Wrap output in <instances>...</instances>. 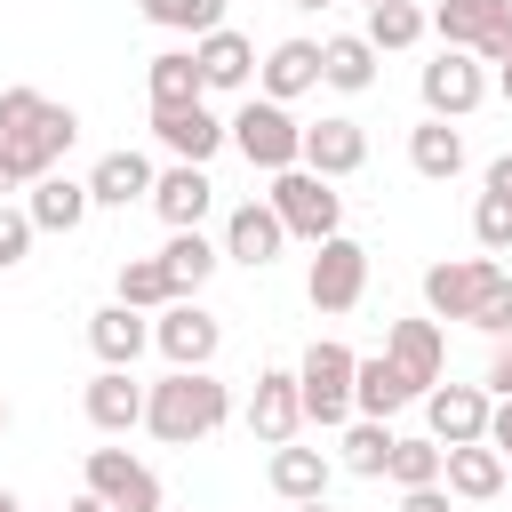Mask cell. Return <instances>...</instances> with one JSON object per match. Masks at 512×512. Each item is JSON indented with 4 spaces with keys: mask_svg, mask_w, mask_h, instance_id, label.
<instances>
[{
    "mask_svg": "<svg viewBox=\"0 0 512 512\" xmlns=\"http://www.w3.org/2000/svg\"><path fill=\"white\" fill-rule=\"evenodd\" d=\"M192 64H200L208 88H248V80H256V40L232 32V24H216V32L192 40Z\"/></svg>",
    "mask_w": 512,
    "mask_h": 512,
    "instance_id": "cell-18",
    "label": "cell"
},
{
    "mask_svg": "<svg viewBox=\"0 0 512 512\" xmlns=\"http://www.w3.org/2000/svg\"><path fill=\"white\" fill-rule=\"evenodd\" d=\"M360 160H368V128H360V120L336 112V120H312V128H304V168H320L328 184L352 176Z\"/></svg>",
    "mask_w": 512,
    "mask_h": 512,
    "instance_id": "cell-19",
    "label": "cell"
},
{
    "mask_svg": "<svg viewBox=\"0 0 512 512\" xmlns=\"http://www.w3.org/2000/svg\"><path fill=\"white\" fill-rule=\"evenodd\" d=\"M0 432H8V400H0Z\"/></svg>",
    "mask_w": 512,
    "mask_h": 512,
    "instance_id": "cell-50",
    "label": "cell"
},
{
    "mask_svg": "<svg viewBox=\"0 0 512 512\" xmlns=\"http://www.w3.org/2000/svg\"><path fill=\"white\" fill-rule=\"evenodd\" d=\"M408 400H424V384L392 360V352H376V360H360V376H352V408L360 416H400Z\"/></svg>",
    "mask_w": 512,
    "mask_h": 512,
    "instance_id": "cell-21",
    "label": "cell"
},
{
    "mask_svg": "<svg viewBox=\"0 0 512 512\" xmlns=\"http://www.w3.org/2000/svg\"><path fill=\"white\" fill-rule=\"evenodd\" d=\"M472 328H488V336H512V272H496V288L480 296V312H472Z\"/></svg>",
    "mask_w": 512,
    "mask_h": 512,
    "instance_id": "cell-39",
    "label": "cell"
},
{
    "mask_svg": "<svg viewBox=\"0 0 512 512\" xmlns=\"http://www.w3.org/2000/svg\"><path fill=\"white\" fill-rule=\"evenodd\" d=\"M296 512H328V496H312V504H296Z\"/></svg>",
    "mask_w": 512,
    "mask_h": 512,
    "instance_id": "cell-48",
    "label": "cell"
},
{
    "mask_svg": "<svg viewBox=\"0 0 512 512\" xmlns=\"http://www.w3.org/2000/svg\"><path fill=\"white\" fill-rule=\"evenodd\" d=\"M232 152H240L248 168L280 176V168H296V160H304V128L288 120V104H272V96H248V104L232 112Z\"/></svg>",
    "mask_w": 512,
    "mask_h": 512,
    "instance_id": "cell-5",
    "label": "cell"
},
{
    "mask_svg": "<svg viewBox=\"0 0 512 512\" xmlns=\"http://www.w3.org/2000/svg\"><path fill=\"white\" fill-rule=\"evenodd\" d=\"M152 208H160V224H168V232H192V224L216 208V184H208V168H192V160L160 168V184H152Z\"/></svg>",
    "mask_w": 512,
    "mask_h": 512,
    "instance_id": "cell-16",
    "label": "cell"
},
{
    "mask_svg": "<svg viewBox=\"0 0 512 512\" xmlns=\"http://www.w3.org/2000/svg\"><path fill=\"white\" fill-rule=\"evenodd\" d=\"M120 304H136V312H168V304H176L168 264H160V256H128V264H120Z\"/></svg>",
    "mask_w": 512,
    "mask_h": 512,
    "instance_id": "cell-33",
    "label": "cell"
},
{
    "mask_svg": "<svg viewBox=\"0 0 512 512\" xmlns=\"http://www.w3.org/2000/svg\"><path fill=\"white\" fill-rule=\"evenodd\" d=\"M24 208H32V224H40V232H80V224H88V208H96V192H88V176H56V168H48V176L32 184V200H24Z\"/></svg>",
    "mask_w": 512,
    "mask_h": 512,
    "instance_id": "cell-26",
    "label": "cell"
},
{
    "mask_svg": "<svg viewBox=\"0 0 512 512\" xmlns=\"http://www.w3.org/2000/svg\"><path fill=\"white\" fill-rule=\"evenodd\" d=\"M488 440H496V456L512 464V400H496V416H488Z\"/></svg>",
    "mask_w": 512,
    "mask_h": 512,
    "instance_id": "cell-42",
    "label": "cell"
},
{
    "mask_svg": "<svg viewBox=\"0 0 512 512\" xmlns=\"http://www.w3.org/2000/svg\"><path fill=\"white\" fill-rule=\"evenodd\" d=\"M488 192H504V200H512V152H504V160H488Z\"/></svg>",
    "mask_w": 512,
    "mask_h": 512,
    "instance_id": "cell-43",
    "label": "cell"
},
{
    "mask_svg": "<svg viewBox=\"0 0 512 512\" xmlns=\"http://www.w3.org/2000/svg\"><path fill=\"white\" fill-rule=\"evenodd\" d=\"M488 392L512 400V336H496V352H488Z\"/></svg>",
    "mask_w": 512,
    "mask_h": 512,
    "instance_id": "cell-40",
    "label": "cell"
},
{
    "mask_svg": "<svg viewBox=\"0 0 512 512\" xmlns=\"http://www.w3.org/2000/svg\"><path fill=\"white\" fill-rule=\"evenodd\" d=\"M392 416H352L344 424V472H360V480H384V464H392Z\"/></svg>",
    "mask_w": 512,
    "mask_h": 512,
    "instance_id": "cell-32",
    "label": "cell"
},
{
    "mask_svg": "<svg viewBox=\"0 0 512 512\" xmlns=\"http://www.w3.org/2000/svg\"><path fill=\"white\" fill-rule=\"evenodd\" d=\"M152 184H160V168L144 160V152H104L96 168H88V192H96V208H128V200H152Z\"/></svg>",
    "mask_w": 512,
    "mask_h": 512,
    "instance_id": "cell-25",
    "label": "cell"
},
{
    "mask_svg": "<svg viewBox=\"0 0 512 512\" xmlns=\"http://www.w3.org/2000/svg\"><path fill=\"white\" fill-rule=\"evenodd\" d=\"M280 248H288V224H280V208H272V200H240V208L224 216V256H232V264L264 272Z\"/></svg>",
    "mask_w": 512,
    "mask_h": 512,
    "instance_id": "cell-13",
    "label": "cell"
},
{
    "mask_svg": "<svg viewBox=\"0 0 512 512\" xmlns=\"http://www.w3.org/2000/svg\"><path fill=\"white\" fill-rule=\"evenodd\" d=\"M144 96H152V112H184V104H200L208 80H200L192 48H160V56L144 64Z\"/></svg>",
    "mask_w": 512,
    "mask_h": 512,
    "instance_id": "cell-28",
    "label": "cell"
},
{
    "mask_svg": "<svg viewBox=\"0 0 512 512\" xmlns=\"http://www.w3.org/2000/svg\"><path fill=\"white\" fill-rule=\"evenodd\" d=\"M360 8H376V0H360Z\"/></svg>",
    "mask_w": 512,
    "mask_h": 512,
    "instance_id": "cell-51",
    "label": "cell"
},
{
    "mask_svg": "<svg viewBox=\"0 0 512 512\" xmlns=\"http://www.w3.org/2000/svg\"><path fill=\"white\" fill-rule=\"evenodd\" d=\"M80 480H88L112 512H160V480H152V464H136L128 448H88Z\"/></svg>",
    "mask_w": 512,
    "mask_h": 512,
    "instance_id": "cell-11",
    "label": "cell"
},
{
    "mask_svg": "<svg viewBox=\"0 0 512 512\" xmlns=\"http://www.w3.org/2000/svg\"><path fill=\"white\" fill-rule=\"evenodd\" d=\"M144 392H152V384H136L128 368H104V376L80 392V408H88L96 432H136V424H144Z\"/></svg>",
    "mask_w": 512,
    "mask_h": 512,
    "instance_id": "cell-22",
    "label": "cell"
},
{
    "mask_svg": "<svg viewBox=\"0 0 512 512\" xmlns=\"http://www.w3.org/2000/svg\"><path fill=\"white\" fill-rule=\"evenodd\" d=\"M144 16H152L160 32H192V40H200V32L224 24V0H144Z\"/></svg>",
    "mask_w": 512,
    "mask_h": 512,
    "instance_id": "cell-36",
    "label": "cell"
},
{
    "mask_svg": "<svg viewBox=\"0 0 512 512\" xmlns=\"http://www.w3.org/2000/svg\"><path fill=\"white\" fill-rule=\"evenodd\" d=\"M72 136H80V112H72V104H56V96H40V88H0V144H8V160L24 168V184H40V176L72 152Z\"/></svg>",
    "mask_w": 512,
    "mask_h": 512,
    "instance_id": "cell-1",
    "label": "cell"
},
{
    "mask_svg": "<svg viewBox=\"0 0 512 512\" xmlns=\"http://www.w3.org/2000/svg\"><path fill=\"white\" fill-rule=\"evenodd\" d=\"M152 136L176 152V160H192V168H208L224 144H232V120H216L208 104H184V112H152Z\"/></svg>",
    "mask_w": 512,
    "mask_h": 512,
    "instance_id": "cell-15",
    "label": "cell"
},
{
    "mask_svg": "<svg viewBox=\"0 0 512 512\" xmlns=\"http://www.w3.org/2000/svg\"><path fill=\"white\" fill-rule=\"evenodd\" d=\"M72 512H112V504H104L96 488H80V496H72Z\"/></svg>",
    "mask_w": 512,
    "mask_h": 512,
    "instance_id": "cell-45",
    "label": "cell"
},
{
    "mask_svg": "<svg viewBox=\"0 0 512 512\" xmlns=\"http://www.w3.org/2000/svg\"><path fill=\"white\" fill-rule=\"evenodd\" d=\"M416 88H424V112H432V120H464V112H480L488 72H480L472 48H440V56L416 72Z\"/></svg>",
    "mask_w": 512,
    "mask_h": 512,
    "instance_id": "cell-8",
    "label": "cell"
},
{
    "mask_svg": "<svg viewBox=\"0 0 512 512\" xmlns=\"http://www.w3.org/2000/svg\"><path fill=\"white\" fill-rule=\"evenodd\" d=\"M320 80L344 88V96L376 88V40H368V32H336V40H320Z\"/></svg>",
    "mask_w": 512,
    "mask_h": 512,
    "instance_id": "cell-29",
    "label": "cell"
},
{
    "mask_svg": "<svg viewBox=\"0 0 512 512\" xmlns=\"http://www.w3.org/2000/svg\"><path fill=\"white\" fill-rule=\"evenodd\" d=\"M440 480H448V496H464V504H488V496H504L512 464L496 456V440H464V448H448Z\"/></svg>",
    "mask_w": 512,
    "mask_h": 512,
    "instance_id": "cell-17",
    "label": "cell"
},
{
    "mask_svg": "<svg viewBox=\"0 0 512 512\" xmlns=\"http://www.w3.org/2000/svg\"><path fill=\"white\" fill-rule=\"evenodd\" d=\"M424 24H432V16H424L416 0H376L360 32H368V40H376V56H384V48H416V40H424Z\"/></svg>",
    "mask_w": 512,
    "mask_h": 512,
    "instance_id": "cell-34",
    "label": "cell"
},
{
    "mask_svg": "<svg viewBox=\"0 0 512 512\" xmlns=\"http://www.w3.org/2000/svg\"><path fill=\"white\" fill-rule=\"evenodd\" d=\"M472 240H480V256H504L512 248V200L504 192H480L472 200Z\"/></svg>",
    "mask_w": 512,
    "mask_h": 512,
    "instance_id": "cell-37",
    "label": "cell"
},
{
    "mask_svg": "<svg viewBox=\"0 0 512 512\" xmlns=\"http://www.w3.org/2000/svg\"><path fill=\"white\" fill-rule=\"evenodd\" d=\"M88 344H96V360L104 368H136V352L152 344V320L136 312V304H104V312H88Z\"/></svg>",
    "mask_w": 512,
    "mask_h": 512,
    "instance_id": "cell-20",
    "label": "cell"
},
{
    "mask_svg": "<svg viewBox=\"0 0 512 512\" xmlns=\"http://www.w3.org/2000/svg\"><path fill=\"white\" fill-rule=\"evenodd\" d=\"M224 416H232V392H224L208 368H168V376L144 392V432H152V440H168V448L208 440Z\"/></svg>",
    "mask_w": 512,
    "mask_h": 512,
    "instance_id": "cell-2",
    "label": "cell"
},
{
    "mask_svg": "<svg viewBox=\"0 0 512 512\" xmlns=\"http://www.w3.org/2000/svg\"><path fill=\"white\" fill-rule=\"evenodd\" d=\"M264 200L280 208L288 240H312V248H320V240H336V232H344V192H336L320 168H304V160H296V168H280Z\"/></svg>",
    "mask_w": 512,
    "mask_h": 512,
    "instance_id": "cell-3",
    "label": "cell"
},
{
    "mask_svg": "<svg viewBox=\"0 0 512 512\" xmlns=\"http://www.w3.org/2000/svg\"><path fill=\"white\" fill-rule=\"evenodd\" d=\"M288 8H328V0H288Z\"/></svg>",
    "mask_w": 512,
    "mask_h": 512,
    "instance_id": "cell-49",
    "label": "cell"
},
{
    "mask_svg": "<svg viewBox=\"0 0 512 512\" xmlns=\"http://www.w3.org/2000/svg\"><path fill=\"white\" fill-rule=\"evenodd\" d=\"M16 184H24V168H16V160H8V144H0V192H16Z\"/></svg>",
    "mask_w": 512,
    "mask_h": 512,
    "instance_id": "cell-44",
    "label": "cell"
},
{
    "mask_svg": "<svg viewBox=\"0 0 512 512\" xmlns=\"http://www.w3.org/2000/svg\"><path fill=\"white\" fill-rule=\"evenodd\" d=\"M496 88H504V96H512V48H504V64H496Z\"/></svg>",
    "mask_w": 512,
    "mask_h": 512,
    "instance_id": "cell-46",
    "label": "cell"
},
{
    "mask_svg": "<svg viewBox=\"0 0 512 512\" xmlns=\"http://www.w3.org/2000/svg\"><path fill=\"white\" fill-rule=\"evenodd\" d=\"M304 296H312V312H352L360 296H368V248L360 240H320L312 248V272H304Z\"/></svg>",
    "mask_w": 512,
    "mask_h": 512,
    "instance_id": "cell-7",
    "label": "cell"
},
{
    "mask_svg": "<svg viewBox=\"0 0 512 512\" xmlns=\"http://www.w3.org/2000/svg\"><path fill=\"white\" fill-rule=\"evenodd\" d=\"M32 232H40V224H32V208H8V200H0V272L32 256Z\"/></svg>",
    "mask_w": 512,
    "mask_h": 512,
    "instance_id": "cell-38",
    "label": "cell"
},
{
    "mask_svg": "<svg viewBox=\"0 0 512 512\" xmlns=\"http://www.w3.org/2000/svg\"><path fill=\"white\" fill-rule=\"evenodd\" d=\"M160 264H168V280H176V296H200L208 288V272L224 264V248L192 224V232H168V248H160Z\"/></svg>",
    "mask_w": 512,
    "mask_h": 512,
    "instance_id": "cell-31",
    "label": "cell"
},
{
    "mask_svg": "<svg viewBox=\"0 0 512 512\" xmlns=\"http://www.w3.org/2000/svg\"><path fill=\"white\" fill-rule=\"evenodd\" d=\"M400 512H448V488L432 480V488H400Z\"/></svg>",
    "mask_w": 512,
    "mask_h": 512,
    "instance_id": "cell-41",
    "label": "cell"
},
{
    "mask_svg": "<svg viewBox=\"0 0 512 512\" xmlns=\"http://www.w3.org/2000/svg\"><path fill=\"white\" fill-rule=\"evenodd\" d=\"M152 344L168 352V368H208L216 344H224V328H216V312H208L200 296H176V304L152 320Z\"/></svg>",
    "mask_w": 512,
    "mask_h": 512,
    "instance_id": "cell-10",
    "label": "cell"
},
{
    "mask_svg": "<svg viewBox=\"0 0 512 512\" xmlns=\"http://www.w3.org/2000/svg\"><path fill=\"white\" fill-rule=\"evenodd\" d=\"M352 376H360V352H344L336 336H320L304 360H296V392H304V424H320V432H336V424H352L360 408H352Z\"/></svg>",
    "mask_w": 512,
    "mask_h": 512,
    "instance_id": "cell-4",
    "label": "cell"
},
{
    "mask_svg": "<svg viewBox=\"0 0 512 512\" xmlns=\"http://www.w3.org/2000/svg\"><path fill=\"white\" fill-rule=\"evenodd\" d=\"M432 32L448 48H472L480 64H504V48H512V0H440Z\"/></svg>",
    "mask_w": 512,
    "mask_h": 512,
    "instance_id": "cell-6",
    "label": "cell"
},
{
    "mask_svg": "<svg viewBox=\"0 0 512 512\" xmlns=\"http://www.w3.org/2000/svg\"><path fill=\"white\" fill-rule=\"evenodd\" d=\"M0 512H24V504H16V488H0Z\"/></svg>",
    "mask_w": 512,
    "mask_h": 512,
    "instance_id": "cell-47",
    "label": "cell"
},
{
    "mask_svg": "<svg viewBox=\"0 0 512 512\" xmlns=\"http://www.w3.org/2000/svg\"><path fill=\"white\" fill-rule=\"evenodd\" d=\"M488 416H496L488 384H432V392H424V424H432V440H440V448L488 440Z\"/></svg>",
    "mask_w": 512,
    "mask_h": 512,
    "instance_id": "cell-12",
    "label": "cell"
},
{
    "mask_svg": "<svg viewBox=\"0 0 512 512\" xmlns=\"http://www.w3.org/2000/svg\"><path fill=\"white\" fill-rule=\"evenodd\" d=\"M256 88L272 104H296L304 88H320V40H280L264 64H256Z\"/></svg>",
    "mask_w": 512,
    "mask_h": 512,
    "instance_id": "cell-23",
    "label": "cell"
},
{
    "mask_svg": "<svg viewBox=\"0 0 512 512\" xmlns=\"http://www.w3.org/2000/svg\"><path fill=\"white\" fill-rule=\"evenodd\" d=\"M384 352H392L424 392H432L440 368H448V336H440V320H392V328H384Z\"/></svg>",
    "mask_w": 512,
    "mask_h": 512,
    "instance_id": "cell-27",
    "label": "cell"
},
{
    "mask_svg": "<svg viewBox=\"0 0 512 512\" xmlns=\"http://www.w3.org/2000/svg\"><path fill=\"white\" fill-rule=\"evenodd\" d=\"M440 464H448V448H440V440H392L384 480H392V488H432V480H440Z\"/></svg>",
    "mask_w": 512,
    "mask_h": 512,
    "instance_id": "cell-35",
    "label": "cell"
},
{
    "mask_svg": "<svg viewBox=\"0 0 512 512\" xmlns=\"http://www.w3.org/2000/svg\"><path fill=\"white\" fill-rule=\"evenodd\" d=\"M408 168H416L424 184H448V176H464V128L424 112V120L408 128Z\"/></svg>",
    "mask_w": 512,
    "mask_h": 512,
    "instance_id": "cell-24",
    "label": "cell"
},
{
    "mask_svg": "<svg viewBox=\"0 0 512 512\" xmlns=\"http://www.w3.org/2000/svg\"><path fill=\"white\" fill-rule=\"evenodd\" d=\"M296 424H304L296 368H264V376H256V392H248V432H256L264 448H280V440H296Z\"/></svg>",
    "mask_w": 512,
    "mask_h": 512,
    "instance_id": "cell-14",
    "label": "cell"
},
{
    "mask_svg": "<svg viewBox=\"0 0 512 512\" xmlns=\"http://www.w3.org/2000/svg\"><path fill=\"white\" fill-rule=\"evenodd\" d=\"M328 456L320 448H296V440H280L272 448V496H288V504H312V496H328Z\"/></svg>",
    "mask_w": 512,
    "mask_h": 512,
    "instance_id": "cell-30",
    "label": "cell"
},
{
    "mask_svg": "<svg viewBox=\"0 0 512 512\" xmlns=\"http://www.w3.org/2000/svg\"><path fill=\"white\" fill-rule=\"evenodd\" d=\"M496 256H448V264H432L424 272V304H432V320H472L480 312V296L496 288Z\"/></svg>",
    "mask_w": 512,
    "mask_h": 512,
    "instance_id": "cell-9",
    "label": "cell"
}]
</instances>
